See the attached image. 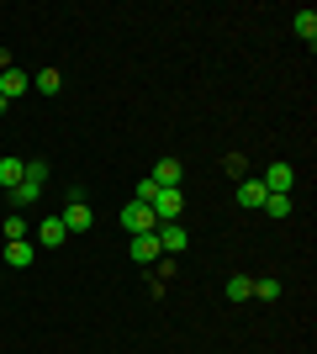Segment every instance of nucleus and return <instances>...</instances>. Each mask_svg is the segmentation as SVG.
<instances>
[{
	"mask_svg": "<svg viewBox=\"0 0 317 354\" xmlns=\"http://www.w3.org/2000/svg\"><path fill=\"white\" fill-rule=\"evenodd\" d=\"M6 106H11V101H6V95H0V117H6Z\"/></svg>",
	"mask_w": 317,
	"mask_h": 354,
	"instance_id": "4be33fe9",
	"label": "nucleus"
},
{
	"mask_svg": "<svg viewBox=\"0 0 317 354\" xmlns=\"http://www.w3.org/2000/svg\"><path fill=\"white\" fill-rule=\"evenodd\" d=\"M122 227L137 238V233H153V227H159V217H153L148 201H127V207H122Z\"/></svg>",
	"mask_w": 317,
	"mask_h": 354,
	"instance_id": "f03ea898",
	"label": "nucleus"
},
{
	"mask_svg": "<svg viewBox=\"0 0 317 354\" xmlns=\"http://www.w3.org/2000/svg\"><path fill=\"white\" fill-rule=\"evenodd\" d=\"M148 207H153V217H159V222H180V207H185V196H180V191H159V196L148 201Z\"/></svg>",
	"mask_w": 317,
	"mask_h": 354,
	"instance_id": "0eeeda50",
	"label": "nucleus"
},
{
	"mask_svg": "<svg viewBox=\"0 0 317 354\" xmlns=\"http://www.w3.org/2000/svg\"><path fill=\"white\" fill-rule=\"evenodd\" d=\"M32 233H37V249H59L64 238H69V227H64L59 217H43L37 227H32Z\"/></svg>",
	"mask_w": 317,
	"mask_h": 354,
	"instance_id": "6e6552de",
	"label": "nucleus"
},
{
	"mask_svg": "<svg viewBox=\"0 0 317 354\" xmlns=\"http://www.w3.org/2000/svg\"><path fill=\"white\" fill-rule=\"evenodd\" d=\"M148 180L159 185V191H180V159H159Z\"/></svg>",
	"mask_w": 317,
	"mask_h": 354,
	"instance_id": "9d476101",
	"label": "nucleus"
},
{
	"mask_svg": "<svg viewBox=\"0 0 317 354\" xmlns=\"http://www.w3.org/2000/svg\"><path fill=\"white\" fill-rule=\"evenodd\" d=\"M259 180H265V191H270V196H291V185H296V169L275 159V164H270V169H265Z\"/></svg>",
	"mask_w": 317,
	"mask_h": 354,
	"instance_id": "39448f33",
	"label": "nucleus"
},
{
	"mask_svg": "<svg viewBox=\"0 0 317 354\" xmlns=\"http://www.w3.org/2000/svg\"><path fill=\"white\" fill-rule=\"evenodd\" d=\"M37 185H27V180H21V185H11V207H27V201H37Z\"/></svg>",
	"mask_w": 317,
	"mask_h": 354,
	"instance_id": "6ab92c4d",
	"label": "nucleus"
},
{
	"mask_svg": "<svg viewBox=\"0 0 317 354\" xmlns=\"http://www.w3.org/2000/svg\"><path fill=\"white\" fill-rule=\"evenodd\" d=\"M254 296V281L249 275H227V301H249Z\"/></svg>",
	"mask_w": 317,
	"mask_h": 354,
	"instance_id": "dca6fc26",
	"label": "nucleus"
},
{
	"mask_svg": "<svg viewBox=\"0 0 317 354\" xmlns=\"http://www.w3.org/2000/svg\"><path fill=\"white\" fill-rule=\"evenodd\" d=\"M291 27H296V37H302V43H312V37H317V11H312V6H307V11H296V21H291Z\"/></svg>",
	"mask_w": 317,
	"mask_h": 354,
	"instance_id": "4468645a",
	"label": "nucleus"
},
{
	"mask_svg": "<svg viewBox=\"0 0 317 354\" xmlns=\"http://www.w3.org/2000/svg\"><path fill=\"white\" fill-rule=\"evenodd\" d=\"M259 212H265L270 222H286L291 217V196H265V207H259Z\"/></svg>",
	"mask_w": 317,
	"mask_h": 354,
	"instance_id": "ddd939ff",
	"label": "nucleus"
},
{
	"mask_svg": "<svg viewBox=\"0 0 317 354\" xmlns=\"http://www.w3.org/2000/svg\"><path fill=\"white\" fill-rule=\"evenodd\" d=\"M233 196H238V207H243V212H259L270 191H265V180H259V175H243V180H238V191H233Z\"/></svg>",
	"mask_w": 317,
	"mask_h": 354,
	"instance_id": "423d86ee",
	"label": "nucleus"
},
{
	"mask_svg": "<svg viewBox=\"0 0 317 354\" xmlns=\"http://www.w3.org/2000/svg\"><path fill=\"white\" fill-rule=\"evenodd\" d=\"M254 296H259V301H280V281H270V275L254 281Z\"/></svg>",
	"mask_w": 317,
	"mask_h": 354,
	"instance_id": "aec40b11",
	"label": "nucleus"
},
{
	"mask_svg": "<svg viewBox=\"0 0 317 354\" xmlns=\"http://www.w3.org/2000/svg\"><path fill=\"white\" fill-rule=\"evenodd\" d=\"M21 169H27V164L6 153V159H0V185H6V191H11V185H21Z\"/></svg>",
	"mask_w": 317,
	"mask_h": 354,
	"instance_id": "2eb2a0df",
	"label": "nucleus"
},
{
	"mask_svg": "<svg viewBox=\"0 0 317 354\" xmlns=\"http://www.w3.org/2000/svg\"><path fill=\"white\" fill-rule=\"evenodd\" d=\"M32 85L43 90V95H59V90H64V74H59V69H43L37 80H32Z\"/></svg>",
	"mask_w": 317,
	"mask_h": 354,
	"instance_id": "f3484780",
	"label": "nucleus"
},
{
	"mask_svg": "<svg viewBox=\"0 0 317 354\" xmlns=\"http://www.w3.org/2000/svg\"><path fill=\"white\" fill-rule=\"evenodd\" d=\"M0 233H6V243H16V238H27V233H32V222L21 217V212H11V217L0 222Z\"/></svg>",
	"mask_w": 317,
	"mask_h": 354,
	"instance_id": "f8f14e48",
	"label": "nucleus"
},
{
	"mask_svg": "<svg viewBox=\"0 0 317 354\" xmlns=\"http://www.w3.org/2000/svg\"><path fill=\"white\" fill-rule=\"evenodd\" d=\"M21 180H27V185H37V191H43V185H48V164H43V159H32L27 169H21Z\"/></svg>",
	"mask_w": 317,
	"mask_h": 354,
	"instance_id": "a211bd4d",
	"label": "nucleus"
},
{
	"mask_svg": "<svg viewBox=\"0 0 317 354\" xmlns=\"http://www.w3.org/2000/svg\"><path fill=\"white\" fill-rule=\"evenodd\" d=\"M32 259H37V243H32V238L6 243V265H11V270H32Z\"/></svg>",
	"mask_w": 317,
	"mask_h": 354,
	"instance_id": "1a4fd4ad",
	"label": "nucleus"
},
{
	"mask_svg": "<svg viewBox=\"0 0 317 354\" xmlns=\"http://www.w3.org/2000/svg\"><path fill=\"white\" fill-rule=\"evenodd\" d=\"M59 222L69 227V233H90V227H95V212H90V201L75 191V196H69V207L59 212Z\"/></svg>",
	"mask_w": 317,
	"mask_h": 354,
	"instance_id": "f257e3e1",
	"label": "nucleus"
},
{
	"mask_svg": "<svg viewBox=\"0 0 317 354\" xmlns=\"http://www.w3.org/2000/svg\"><path fill=\"white\" fill-rule=\"evenodd\" d=\"M153 238H159V254H185V249H191V233H185L180 222H159Z\"/></svg>",
	"mask_w": 317,
	"mask_h": 354,
	"instance_id": "7ed1b4c3",
	"label": "nucleus"
},
{
	"mask_svg": "<svg viewBox=\"0 0 317 354\" xmlns=\"http://www.w3.org/2000/svg\"><path fill=\"white\" fill-rule=\"evenodd\" d=\"M27 90H32V74H21V69H0V95H6V101L27 95Z\"/></svg>",
	"mask_w": 317,
	"mask_h": 354,
	"instance_id": "9b49d317",
	"label": "nucleus"
},
{
	"mask_svg": "<svg viewBox=\"0 0 317 354\" xmlns=\"http://www.w3.org/2000/svg\"><path fill=\"white\" fill-rule=\"evenodd\" d=\"M127 254H133V265H137V270H153L159 259H164V254H159V238H153V233H137L133 243H127Z\"/></svg>",
	"mask_w": 317,
	"mask_h": 354,
	"instance_id": "20e7f679",
	"label": "nucleus"
},
{
	"mask_svg": "<svg viewBox=\"0 0 317 354\" xmlns=\"http://www.w3.org/2000/svg\"><path fill=\"white\" fill-rule=\"evenodd\" d=\"M0 69H16V59H11V48H0Z\"/></svg>",
	"mask_w": 317,
	"mask_h": 354,
	"instance_id": "412c9836",
	"label": "nucleus"
}]
</instances>
